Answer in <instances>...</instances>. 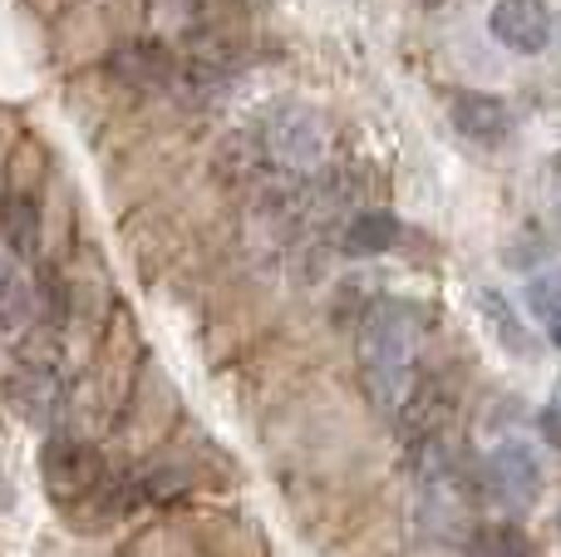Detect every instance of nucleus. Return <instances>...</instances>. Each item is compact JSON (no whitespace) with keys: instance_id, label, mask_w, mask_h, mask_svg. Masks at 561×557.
<instances>
[{"instance_id":"nucleus-1","label":"nucleus","mask_w":561,"mask_h":557,"mask_svg":"<svg viewBox=\"0 0 561 557\" xmlns=\"http://www.w3.org/2000/svg\"><path fill=\"white\" fill-rule=\"evenodd\" d=\"M419 341H424V311L414 302L385 296L365 311L355 336L359 355V380H365L369 400L385 414H394L404 405V395L419 380Z\"/></svg>"},{"instance_id":"nucleus-2","label":"nucleus","mask_w":561,"mask_h":557,"mask_svg":"<svg viewBox=\"0 0 561 557\" xmlns=\"http://www.w3.org/2000/svg\"><path fill=\"white\" fill-rule=\"evenodd\" d=\"M478 493L488 503H503V509H527L542 493V459H537L533 444L507 440L478 464Z\"/></svg>"},{"instance_id":"nucleus-3","label":"nucleus","mask_w":561,"mask_h":557,"mask_svg":"<svg viewBox=\"0 0 561 557\" xmlns=\"http://www.w3.org/2000/svg\"><path fill=\"white\" fill-rule=\"evenodd\" d=\"M488 35L513 55H542L552 45V10L547 0H497L488 15Z\"/></svg>"},{"instance_id":"nucleus-4","label":"nucleus","mask_w":561,"mask_h":557,"mask_svg":"<svg viewBox=\"0 0 561 557\" xmlns=\"http://www.w3.org/2000/svg\"><path fill=\"white\" fill-rule=\"evenodd\" d=\"M59 395H65V385H59V371L49 361H20L15 371L5 375V400H10V410L15 414H25V420H35V424H45V420H55V410H59Z\"/></svg>"},{"instance_id":"nucleus-5","label":"nucleus","mask_w":561,"mask_h":557,"mask_svg":"<svg viewBox=\"0 0 561 557\" xmlns=\"http://www.w3.org/2000/svg\"><path fill=\"white\" fill-rule=\"evenodd\" d=\"M448 118H454L458 134L478 148H497V144H507V134H513V114H507V104L493 99V94H478V89H463V94L448 104Z\"/></svg>"},{"instance_id":"nucleus-6","label":"nucleus","mask_w":561,"mask_h":557,"mask_svg":"<svg viewBox=\"0 0 561 557\" xmlns=\"http://www.w3.org/2000/svg\"><path fill=\"white\" fill-rule=\"evenodd\" d=\"M266 148H272L276 163L286 168H310L320 158V134H316V114L306 109H280L272 134H266Z\"/></svg>"},{"instance_id":"nucleus-7","label":"nucleus","mask_w":561,"mask_h":557,"mask_svg":"<svg viewBox=\"0 0 561 557\" xmlns=\"http://www.w3.org/2000/svg\"><path fill=\"white\" fill-rule=\"evenodd\" d=\"M399 237H404V223L389 207H365V213H355L345 223L340 247H345V257H385V252H394Z\"/></svg>"},{"instance_id":"nucleus-8","label":"nucleus","mask_w":561,"mask_h":557,"mask_svg":"<svg viewBox=\"0 0 561 557\" xmlns=\"http://www.w3.org/2000/svg\"><path fill=\"white\" fill-rule=\"evenodd\" d=\"M478 316H483V326L493 331V341L503 345V351H513V355H533V331L523 326V316H517V306L507 302L503 292H493V286H483L478 292Z\"/></svg>"},{"instance_id":"nucleus-9","label":"nucleus","mask_w":561,"mask_h":557,"mask_svg":"<svg viewBox=\"0 0 561 557\" xmlns=\"http://www.w3.org/2000/svg\"><path fill=\"white\" fill-rule=\"evenodd\" d=\"M35 321V286L10 257H0V331H25Z\"/></svg>"},{"instance_id":"nucleus-10","label":"nucleus","mask_w":561,"mask_h":557,"mask_svg":"<svg viewBox=\"0 0 561 557\" xmlns=\"http://www.w3.org/2000/svg\"><path fill=\"white\" fill-rule=\"evenodd\" d=\"M0 232H5V242L15 247V257H35L39 247V207L30 193H10L5 203H0Z\"/></svg>"},{"instance_id":"nucleus-11","label":"nucleus","mask_w":561,"mask_h":557,"mask_svg":"<svg viewBox=\"0 0 561 557\" xmlns=\"http://www.w3.org/2000/svg\"><path fill=\"white\" fill-rule=\"evenodd\" d=\"M114 69L128 79V84L158 89V84H168V75H173V55H168L163 45H134V49H118Z\"/></svg>"},{"instance_id":"nucleus-12","label":"nucleus","mask_w":561,"mask_h":557,"mask_svg":"<svg viewBox=\"0 0 561 557\" xmlns=\"http://www.w3.org/2000/svg\"><path fill=\"white\" fill-rule=\"evenodd\" d=\"M463 557H533V548H527V538L517 528H507V523H488V528H478L473 538H468Z\"/></svg>"},{"instance_id":"nucleus-13","label":"nucleus","mask_w":561,"mask_h":557,"mask_svg":"<svg viewBox=\"0 0 561 557\" xmlns=\"http://www.w3.org/2000/svg\"><path fill=\"white\" fill-rule=\"evenodd\" d=\"M527 311H533L542 326L561 321V266H552V272H542V276L527 282Z\"/></svg>"},{"instance_id":"nucleus-14","label":"nucleus","mask_w":561,"mask_h":557,"mask_svg":"<svg viewBox=\"0 0 561 557\" xmlns=\"http://www.w3.org/2000/svg\"><path fill=\"white\" fill-rule=\"evenodd\" d=\"M547 336H552V345L561 351V321H557V326H547Z\"/></svg>"},{"instance_id":"nucleus-15","label":"nucleus","mask_w":561,"mask_h":557,"mask_svg":"<svg viewBox=\"0 0 561 557\" xmlns=\"http://www.w3.org/2000/svg\"><path fill=\"white\" fill-rule=\"evenodd\" d=\"M419 5H428V10H444V5H454V0H419Z\"/></svg>"},{"instance_id":"nucleus-16","label":"nucleus","mask_w":561,"mask_h":557,"mask_svg":"<svg viewBox=\"0 0 561 557\" xmlns=\"http://www.w3.org/2000/svg\"><path fill=\"white\" fill-rule=\"evenodd\" d=\"M552 173L561 178V148H557V158H552Z\"/></svg>"},{"instance_id":"nucleus-17","label":"nucleus","mask_w":561,"mask_h":557,"mask_svg":"<svg viewBox=\"0 0 561 557\" xmlns=\"http://www.w3.org/2000/svg\"><path fill=\"white\" fill-rule=\"evenodd\" d=\"M557 227H561V203H557Z\"/></svg>"}]
</instances>
